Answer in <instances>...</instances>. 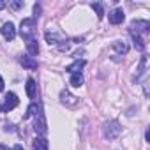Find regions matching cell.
I'll list each match as a JSON object with an SVG mask.
<instances>
[{
  "instance_id": "44dd1931",
  "label": "cell",
  "mask_w": 150,
  "mask_h": 150,
  "mask_svg": "<svg viewBox=\"0 0 150 150\" xmlns=\"http://www.w3.org/2000/svg\"><path fill=\"white\" fill-rule=\"evenodd\" d=\"M2 90H4V78L0 76V92H2Z\"/></svg>"
},
{
  "instance_id": "ffe728a7",
  "label": "cell",
  "mask_w": 150,
  "mask_h": 150,
  "mask_svg": "<svg viewBox=\"0 0 150 150\" xmlns=\"http://www.w3.org/2000/svg\"><path fill=\"white\" fill-rule=\"evenodd\" d=\"M34 13H35V16H39V13H41V7H39V6H35V7H34Z\"/></svg>"
},
{
  "instance_id": "603a6c76",
  "label": "cell",
  "mask_w": 150,
  "mask_h": 150,
  "mask_svg": "<svg viewBox=\"0 0 150 150\" xmlns=\"http://www.w3.org/2000/svg\"><path fill=\"white\" fill-rule=\"evenodd\" d=\"M6 7V2H2V0H0V9H4Z\"/></svg>"
},
{
  "instance_id": "8992f818",
  "label": "cell",
  "mask_w": 150,
  "mask_h": 150,
  "mask_svg": "<svg viewBox=\"0 0 150 150\" xmlns=\"http://www.w3.org/2000/svg\"><path fill=\"white\" fill-rule=\"evenodd\" d=\"M108 18H110V21H111L113 25H120L125 16H124V11H122V9H113V11L108 14Z\"/></svg>"
},
{
  "instance_id": "4fadbf2b",
  "label": "cell",
  "mask_w": 150,
  "mask_h": 150,
  "mask_svg": "<svg viewBox=\"0 0 150 150\" xmlns=\"http://www.w3.org/2000/svg\"><path fill=\"white\" fill-rule=\"evenodd\" d=\"M34 150H48V141L44 138H35L34 139Z\"/></svg>"
},
{
  "instance_id": "9c48e42d",
  "label": "cell",
  "mask_w": 150,
  "mask_h": 150,
  "mask_svg": "<svg viewBox=\"0 0 150 150\" xmlns=\"http://www.w3.org/2000/svg\"><path fill=\"white\" fill-rule=\"evenodd\" d=\"M27 50H28L30 55H37V53H39V44H37V41H35L34 37L27 41Z\"/></svg>"
},
{
  "instance_id": "2e32d148",
  "label": "cell",
  "mask_w": 150,
  "mask_h": 150,
  "mask_svg": "<svg viewBox=\"0 0 150 150\" xmlns=\"http://www.w3.org/2000/svg\"><path fill=\"white\" fill-rule=\"evenodd\" d=\"M145 67H146V57H141V60H139V67H138V72H136V78H139L141 74L145 72Z\"/></svg>"
},
{
  "instance_id": "7c38bea8",
  "label": "cell",
  "mask_w": 150,
  "mask_h": 150,
  "mask_svg": "<svg viewBox=\"0 0 150 150\" xmlns=\"http://www.w3.org/2000/svg\"><path fill=\"white\" fill-rule=\"evenodd\" d=\"M20 62H21L25 67H28V69H37V62H35L32 57H27V55H25V57L20 58Z\"/></svg>"
},
{
  "instance_id": "5bb4252c",
  "label": "cell",
  "mask_w": 150,
  "mask_h": 150,
  "mask_svg": "<svg viewBox=\"0 0 150 150\" xmlns=\"http://www.w3.org/2000/svg\"><path fill=\"white\" fill-rule=\"evenodd\" d=\"M71 85L76 87V88H80V87L83 85V76H81V72H80V74H72V76H71Z\"/></svg>"
},
{
  "instance_id": "cb8c5ba5",
  "label": "cell",
  "mask_w": 150,
  "mask_h": 150,
  "mask_svg": "<svg viewBox=\"0 0 150 150\" xmlns=\"http://www.w3.org/2000/svg\"><path fill=\"white\" fill-rule=\"evenodd\" d=\"M0 150H7V146L6 145H0Z\"/></svg>"
},
{
  "instance_id": "3957f363",
  "label": "cell",
  "mask_w": 150,
  "mask_h": 150,
  "mask_svg": "<svg viewBox=\"0 0 150 150\" xmlns=\"http://www.w3.org/2000/svg\"><path fill=\"white\" fill-rule=\"evenodd\" d=\"M118 134H120V125H118L117 120H110V122L104 124V136L108 139H115Z\"/></svg>"
},
{
  "instance_id": "d6986e66",
  "label": "cell",
  "mask_w": 150,
  "mask_h": 150,
  "mask_svg": "<svg viewBox=\"0 0 150 150\" xmlns=\"http://www.w3.org/2000/svg\"><path fill=\"white\" fill-rule=\"evenodd\" d=\"M9 7L11 9H20V7H23V2H9Z\"/></svg>"
},
{
  "instance_id": "5b68a950",
  "label": "cell",
  "mask_w": 150,
  "mask_h": 150,
  "mask_svg": "<svg viewBox=\"0 0 150 150\" xmlns=\"http://www.w3.org/2000/svg\"><path fill=\"white\" fill-rule=\"evenodd\" d=\"M0 32H2V35H4V39H7V41H13L14 37H16V28H14V25L9 21V23H4V27L0 28Z\"/></svg>"
},
{
  "instance_id": "52a82bcc",
  "label": "cell",
  "mask_w": 150,
  "mask_h": 150,
  "mask_svg": "<svg viewBox=\"0 0 150 150\" xmlns=\"http://www.w3.org/2000/svg\"><path fill=\"white\" fill-rule=\"evenodd\" d=\"M60 101H62L64 104H67V106H74V104H78V97L71 96L67 90H62V92H60Z\"/></svg>"
},
{
  "instance_id": "ba28073f",
  "label": "cell",
  "mask_w": 150,
  "mask_h": 150,
  "mask_svg": "<svg viewBox=\"0 0 150 150\" xmlns=\"http://www.w3.org/2000/svg\"><path fill=\"white\" fill-rule=\"evenodd\" d=\"M83 67H85V60H74L71 65L65 67V71L71 72V74H80V71H81Z\"/></svg>"
},
{
  "instance_id": "d4e9b609",
  "label": "cell",
  "mask_w": 150,
  "mask_h": 150,
  "mask_svg": "<svg viewBox=\"0 0 150 150\" xmlns=\"http://www.w3.org/2000/svg\"><path fill=\"white\" fill-rule=\"evenodd\" d=\"M0 110H2V106H0Z\"/></svg>"
},
{
  "instance_id": "277c9868",
  "label": "cell",
  "mask_w": 150,
  "mask_h": 150,
  "mask_svg": "<svg viewBox=\"0 0 150 150\" xmlns=\"http://www.w3.org/2000/svg\"><path fill=\"white\" fill-rule=\"evenodd\" d=\"M18 103H20V101H18V96H16L14 92H9V94H6V101H4L2 110L9 113V111H13V110L18 106Z\"/></svg>"
},
{
  "instance_id": "30bf717a",
  "label": "cell",
  "mask_w": 150,
  "mask_h": 150,
  "mask_svg": "<svg viewBox=\"0 0 150 150\" xmlns=\"http://www.w3.org/2000/svg\"><path fill=\"white\" fill-rule=\"evenodd\" d=\"M35 88H37L35 81H34L32 78H28V80H27V96H28L30 99H34V97H35Z\"/></svg>"
},
{
  "instance_id": "e0dca14e",
  "label": "cell",
  "mask_w": 150,
  "mask_h": 150,
  "mask_svg": "<svg viewBox=\"0 0 150 150\" xmlns=\"http://www.w3.org/2000/svg\"><path fill=\"white\" fill-rule=\"evenodd\" d=\"M37 111H39L37 103H32V104L28 106V110H27V117H34V115H37Z\"/></svg>"
},
{
  "instance_id": "ac0fdd59",
  "label": "cell",
  "mask_w": 150,
  "mask_h": 150,
  "mask_svg": "<svg viewBox=\"0 0 150 150\" xmlns=\"http://www.w3.org/2000/svg\"><path fill=\"white\" fill-rule=\"evenodd\" d=\"M92 7L96 9V13H97V18L101 20V18L104 16V11H103V6H101V4H92Z\"/></svg>"
},
{
  "instance_id": "7402d4cb",
  "label": "cell",
  "mask_w": 150,
  "mask_h": 150,
  "mask_svg": "<svg viewBox=\"0 0 150 150\" xmlns=\"http://www.w3.org/2000/svg\"><path fill=\"white\" fill-rule=\"evenodd\" d=\"M13 150H25V148H23L21 145H14V146H13Z\"/></svg>"
},
{
  "instance_id": "8fae6325",
  "label": "cell",
  "mask_w": 150,
  "mask_h": 150,
  "mask_svg": "<svg viewBox=\"0 0 150 150\" xmlns=\"http://www.w3.org/2000/svg\"><path fill=\"white\" fill-rule=\"evenodd\" d=\"M113 50H115L117 53H120V55H125L129 48H127V44H125L124 41H115V42H113Z\"/></svg>"
},
{
  "instance_id": "7a4b0ae2",
  "label": "cell",
  "mask_w": 150,
  "mask_h": 150,
  "mask_svg": "<svg viewBox=\"0 0 150 150\" xmlns=\"http://www.w3.org/2000/svg\"><path fill=\"white\" fill-rule=\"evenodd\" d=\"M148 32H150V23L146 20H134L131 23V34L139 35V34H148Z\"/></svg>"
},
{
  "instance_id": "9a60e30c",
  "label": "cell",
  "mask_w": 150,
  "mask_h": 150,
  "mask_svg": "<svg viewBox=\"0 0 150 150\" xmlns=\"http://www.w3.org/2000/svg\"><path fill=\"white\" fill-rule=\"evenodd\" d=\"M131 37H132L134 48H136V50H139V51H143V50H145V42H143V39H141L139 35H136V34H131Z\"/></svg>"
},
{
  "instance_id": "6da1fadb",
  "label": "cell",
  "mask_w": 150,
  "mask_h": 150,
  "mask_svg": "<svg viewBox=\"0 0 150 150\" xmlns=\"http://www.w3.org/2000/svg\"><path fill=\"white\" fill-rule=\"evenodd\" d=\"M34 32H35V18H25V20L21 21V25H20V34H21V37L28 41V39H32Z\"/></svg>"
}]
</instances>
